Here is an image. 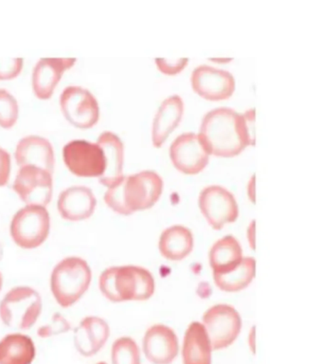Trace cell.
Here are the masks:
<instances>
[{"mask_svg":"<svg viewBox=\"0 0 323 364\" xmlns=\"http://www.w3.org/2000/svg\"><path fill=\"white\" fill-rule=\"evenodd\" d=\"M97 144L104 151L106 171L99 178L100 183L109 188L120 181L124 175V145L120 136L111 131H104L98 136Z\"/></svg>","mask_w":323,"mask_h":364,"instance_id":"d6986e66","label":"cell"},{"mask_svg":"<svg viewBox=\"0 0 323 364\" xmlns=\"http://www.w3.org/2000/svg\"><path fill=\"white\" fill-rule=\"evenodd\" d=\"M188 58H177L175 60H170L166 58L155 59V65L161 73L166 74V75H177L185 68L188 65Z\"/></svg>","mask_w":323,"mask_h":364,"instance_id":"f546056e","label":"cell"},{"mask_svg":"<svg viewBox=\"0 0 323 364\" xmlns=\"http://www.w3.org/2000/svg\"><path fill=\"white\" fill-rule=\"evenodd\" d=\"M19 105L16 97L5 88H0V127L9 129L18 122Z\"/></svg>","mask_w":323,"mask_h":364,"instance_id":"4316f807","label":"cell"},{"mask_svg":"<svg viewBox=\"0 0 323 364\" xmlns=\"http://www.w3.org/2000/svg\"><path fill=\"white\" fill-rule=\"evenodd\" d=\"M246 240L252 250L256 249V223L252 221L246 229Z\"/></svg>","mask_w":323,"mask_h":364,"instance_id":"1f68e13d","label":"cell"},{"mask_svg":"<svg viewBox=\"0 0 323 364\" xmlns=\"http://www.w3.org/2000/svg\"><path fill=\"white\" fill-rule=\"evenodd\" d=\"M2 287H4V277H2V273L0 272V291H1Z\"/></svg>","mask_w":323,"mask_h":364,"instance_id":"e575fe53","label":"cell"},{"mask_svg":"<svg viewBox=\"0 0 323 364\" xmlns=\"http://www.w3.org/2000/svg\"><path fill=\"white\" fill-rule=\"evenodd\" d=\"M248 196L252 202H255V176L251 178L248 185Z\"/></svg>","mask_w":323,"mask_h":364,"instance_id":"836d02e7","label":"cell"},{"mask_svg":"<svg viewBox=\"0 0 323 364\" xmlns=\"http://www.w3.org/2000/svg\"><path fill=\"white\" fill-rule=\"evenodd\" d=\"M63 159L67 169L80 178H100L106 171V158L97 142L73 139L65 144Z\"/></svg>","mask_w":323,"mask_h":364,"instance_id":"9c48e42d","label":"cell"},{"mask_svg":"<svg viewBox=\"0 0 323 364\" xmlns=\"http://www.w3.org/2000/svg\"><path fill=\"white\" fill-rule=\"evenodd\" d=\"M12 172V158L9 152L0 146V187L5 186L10 181Z\"/></svg>","mask_w":323,"mask_h":364,"instance_id":"4dcf8cb0","label":"cell"},{"mask_svg":"<svg viewBox=\"0 0 323 364\" xmlns=\"http://www.w3.org/2000/svg\"><path fill=\"white\" fill-rule=\"evenodd\" d=\"M70 323L61 314L56 313L49 323L42 326L38 330V335L41 338H50L53 336L63 334L69 331Z\"/></svg>","mask_w":323,"mask_h":364,"instance_id":"83f0119b","label":"cell"},{"mask_svg":"<svg viewBox=\"0 0 323 364\" xmlns=\"http://www.w3.org/2000/svg\"><path fill=\"white\" fill-rule=\"evenodd\" d=\"M198 205L201 213L215 230L234 223L239 216V207L234 193L219 185L204 188L198 198Z\"/></svg>","mask_w":323,"mask_h":364,"instance_id":"30bf717a","label":"cell"},{"mask_svg":"<svg viewBox=\"0 0 323 364\" xmlns=\"http://www.w3.org/2000/svg\"><path fill=\"white\" fill-rule=\"evenodd\" d=\"M75 63L76 58L45 57L39 59L32 74V87L35 96L40 100L50 99L64 73Z\"/></svg>","mask_w":323,"mask_h":364,"instance_id":"9a60e30c","label":"cell"},{"mask_svg":"<svg viewBox=\"0 0 323 364\" xmlns=\"http://www.w3.org/2000/svg\"><path fill=\"white\" fill-rule=\"evenodd\" d=\"M50 216L47 207L26 205L15 213L10 232L13 242L25 250L40 247L49 237Z\"/></svg>","mask_w":323,"mask_h":364,"instance_id":"8992f818","label":"cell"},{"mask_svg":"<svg viewBox=\"0 0 323 364\" xmlns=\"http://www.w3.org/2000/svg\"><path fill=\"white\" fill-rule=\"evenodd\" d=\"M256 275V261L252 257H243L242 262L231 272L212 274L215 286L225 292H239L246 289Z\"/></svg>","mask_w":323,"mask_h":364,"instance_id":"d4e9b609","label":"cell"},{"mask_svg":"<svg viewBox=\"0 0 323 364\" xmlns=\"http://www.w3.org/2000/svg\"><path fill=\"white\" fill-rule=\"evenodd\" d=\"M13 189L26 205L47 207L53 198V173L33 165L19 167Z\"/></svg>","mask_w":323,"mask_h":364,"instance_id":"8fae6325","label":"cell"},{"mask_svg":"<svg viewBox=\"0 0 323 364\" xmlns=\"http://www.w3.org/2000/svg\"><path fill=\"white\" fill-rule=\"evenodd\" d=\"M254 121V109L240 114L217 108L204 116L198 136L209 155L232 158L255 144Z\"/></svg>","mask_w":323,"mask_h":364,"instance_id":"6da1fadb","label":"cell"},{"mask_svg":"<svg viewBox=\"0 0 323 364\" xmlns=\"http://www.w3.org/2000/svg\"><path fill=\"white\" fill-rule=\"evenodd\" d=\"M59 104L64 116L81 129L93 127L100 119V105L92 91L81 85H69L62 91Z\"/></svg>","mask_w":323,"mask_h":364,"instance_id":"ba28073f","label":"cell"},{"mask_svg":"<svg viewBox=\"0 0 323 364\" xmlns=\"http://www.w3.org/2000/svg\"><path fill=\"white\" fill-rule=\"evenodd\" d=\"M164 182L157 172L141 171L134 175L124 176L107 188L104 199L116 213L130 215L151 209L163 195Z\"/></svg>","mask_w":323,"mask_h":364,"instance_id":"7a4b0ae2","label":"cell"},{"mask_svg":"<svg viewBox=\"0 0 323 364\" xmlns=\"http://www.w3.org/2000/svg\"><path fill=\"white\" fill-rule=\"evenodd\" d=\"M212 352L214 350L203 324L192 321L184 335L183 364H212Z\"/></svg>","mask_w":323,"mask_h":364,"instance_id":"7402d4cb","label":"cell"},{"mask_svg":"<svg viewBox=\"0 0 323 364\" xmlns=\"http://www.w3.org/2000/svg\"><path fill=\"white\" fill-rule=\"evenodd\" d=\"M96 364H107L106 363H104V361H100V363H96Z\"/></svg>","mask_w":323,"mask_h":364,"instance_id":"8d00e7d4","label":"cell"},{"mask_svg":"<svg viewBox=\"0 0 323 364\" xmlns=\"http://www.w3.org/2000/svg\"><path fill=\"white\" fill-rule=\"evenodd\" d=\"M195 247L194 233L188 227L174 225L164 230L158 240L161 256L169 261H181L188 257Z\"/></svg>","mask_w":323,"mask_h":364,"instance_id":"44dd1931","label":"cell"},{"mask_svg":"<svg viewBox=\"0 0 323 364\" xmlns=\"http://www.w3.org/2000/svg\"><path fill=\"white\" fill-rule=\"evenodd\" d=\"M243 247L234 236L226 235L215 242L209 252L212 274L231 272L242 262Z\"/></svg>","mask_w":323,"mask_h":364,"instance_id":"603a6c76","label":"cell"},{"mask_svg":"<svg viewBox=\"0 0 323 364\" xmlns=\"http://www.w3.org/2000/svg\"><path fill=\"white\" fill-rule=\"evenodd\" d=\"M191 82L195 92L208 101L228 100L235 90V80L231 73L209 65L195 68Z\"/></svg>","mask_w":323,"mask_h":364,"instance_id":"4fadbf2b","label":"cell"},{"mask_svg":"<svg viewBox=\"0 0 323 364\" xmlns=\"http://www.w3.org/2000/svg\"><path fill=\"white\" fill-rule=\"evenodd\" d=\"M42 307L41 296L35 289L13 287L0 301V320L11 328L29 330L40 317Z\"/></svg>","mask_w":323,"mask_h":364,"instance_id":"5b68a950","label":"cell"},{"mask_svg":"<svg viewBox=\"0 0 323 364\" xmlns=\"http://www.w3.org/2000/svg\"><path fill=\"white\" fill-rule=\"evenodd\" d=\"M15 159L19 167L33 165L53 173L55 167V153L52 142L44 136L28 135L19 139L15 150Z\"/></svg>","mask_w":323,"mask_h":364,"instance_id":"e0dca14e","label":"cell"},{"mask_svg":"<svg viewBox=\"0 0 323 364\" xmlns=\"http://www.w3.org/2000/svg\"><path fill=\"white\" fill-rule=\"evenodd\" d=\"M2 257V247L0 246V259Z\"/></svg>","mask_w":323,"mask_h":364,"instance_id":"d590c367","label":"cell"},{"mask_svg":"<svg viewBox=\"0 0 323 364\" xmlns=\"http://www.w3.org/2000/svg\"><path fill=\"white\" fill-rule=\"evenodd\" d=\"M201 323L208 334L214 351L231 346L239 337L243 326L239 312L228 304L209 307L204 313Z\"/></svg>","mask_w":323,"mask_h":364,"instance_id":"52a82bcc","label":"cell"},{"mask_svg":"<svg viewBox=\"0 0 323 364\" xmlns=\"http://www.w3.org/2000/svg\"><path fill=\"white\" fill-rule=\"evenodd\" d=\"M143 350L152 364H172L180 353L177 333L165 324H154L144 334Z\"/></svg>","mask_w":323,"mask_h":364,"instance_id":"5bb4252c","label":"cell"},{"mask_svg":"<svg viewBox=\"0 0 323 364\" xmlns=\"http://www.w3.org/2000/svg\"><path fill=\"white\" fill-rule=\"evenodd\" d=\"M99 289L112 303L144 301L155 294V282L148 269L126 264L104 269L99 278Z\"/></svg>","mask_w":323,"mask_h":364,"instance_id":"3957f363","label":"cell"},{"mask_svg":"<svg viewBox=\"0 0 323 364\" xmlns=\"http://www.w3.org/2000/svg\"><path fill=\"white\" fill-rule=\"evenodd\" d=\"M36 355L33 338L11 333L0 340V364H32Z\"/></svg>","mask_w":323,"mask_h":364,"instance_id":"cb8c5ba5","label":"cell"},{"mask_svg":"<svg viewBox=\"0 0 323 364\" xmlns=\"http://www.w3.org/2000/svg\"><path fill=\"white\" fill-rule=\"evenodd\" d=\"M109 336L110 327L104 318L87 316L75 330L76 349L84 357H92L103 349Z\"/></svg>","mask_w":323,"mask_h":364,"instance_id":"ac0fdd59","label":"cell"},{"mask_svg":"<svg viewBox=\"0 0 323 364\" xmlns=\"http://www.w3.org/2000/svg\"><path fill=\"white\" fill-rule=\"evenodd\" d=\"M183 113L184 102L180 96L173 95L164 100L153 122L152 141L155 148L163 146L180 124Z\"/></svg>","mask_w":323,"mask_h":364,"instance_id":"ffe728a7","label":"cell"},{"mask_svg":"<svg viewBox=\"0 0 323 364\" xmlns=\"http://www.w3.org/2000/svg\"><path fill=\"white\" fill-rule=\"evenodd\" d=\"M112 364H141V350L134 338L121 337L112 344Z\"/></svg>","mask_w":323,"mask_h":364,"instance_id":"484cf974","label":"cell"},{"mask_svg":"<svg viewBox=\"0 0 323 364\" xmlns=\"http://www.w3.org/2000/svg\"><path fill=\"white\" fill-rule=\"evenodd\" d=\"M97 207V198L89 187L75 185L62 191L58 196V209L67 221L87 220Z\"/></svg>","mask_w":323,"mask_h":364,"instance_id":"2e32d148","label":"cell"},{"mask_svg":"<svg viewBox=\"0 0 323 364\" xmlns=\"http://www.w3.org/2000/svg\"><path fill=\"white\" fill-rule=\"evenodd\" d=\"M24 59L21 57H0V80H12L21 73Z\"/></svg>","mask_w":323,"mask_h":364,"instance_id":"f1b7e54d","label":"cell"},{"mask_svg":"<svg viewBox=\"0 0 323 364\" xmlns=\"http://www.w3.org/2000/svg\"><path fill=\"white\" fill-rule=\"evenodd\" d=\"M170 159L175 169L185 175H197L205 169L209 154L198 134L189 132L177 136L170 146Z\"/></svg>","mask_w":323,"mask_h":364,"instance_id":"7c38bea8","label":"cell"},{"mask_svg":"<svg viewBox=\"0 0 323 364\" xmlns=\"http://www.w3.org/2000/svg\"><path fill=\"white\" fill-rule=\"evenodd\" d=\"M248 341L249 348L255 353V350H256V329H255V327H252L251 332H249Z\"/></svg>","mask_w":323,"mask_h":364,"instance_id":"d6a6232c","label":"cell"},{"mask_svg":"<svg viewBox=\"0 0 323 364\" xmlns=\"http://www.w3.org/2000/svg\"><path fill=\"white\" fill-rule=\"evenodd\" d=\"M92 270L86 260L70 256L59 262L50 275L53 298L63 309L75 306L89 289Z\"/></svg>","mask_w":323,"mask_h":364,"instance_id":"277c9868","label":"cell"}]
</instances>
